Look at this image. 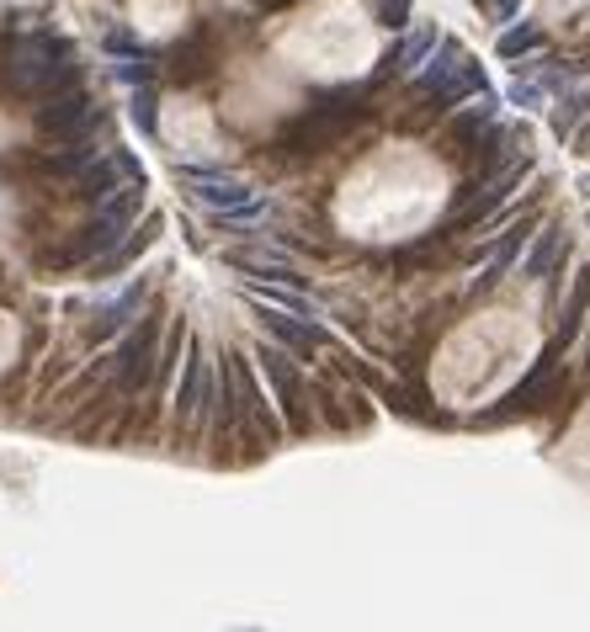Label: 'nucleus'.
Masks as SVG:
<instances>
[{"instance_id":"1","label":"nucleus","mask_w":590,"mask_h":632,"mask_svg":"<svg viewBox=\"0 0 590 632\" xmlns=\"http://www.w3.org/2000/svg\"><path fill=\"white\" fill-rule=\"evenodd\" d=\"M139 213H144V181H128L113 198L96 202V218H91V224L80 229L75 245L59 255V266H91L96 255H107V250L139 224Z\"/></svg>"},{"instance_id":"2","label":"nucleus","mask_w":590,"mask_h":632,"mask_svg":"<svg viewBox=\"0 0 590 632\" xmlns=\"http://www.w3.org/2000/svg\"><path fill=\"white\" fill-rule=\"evenodd\" d=\"M160 335H165V324H160L155 309H144V314L122 330V341L107 351V383H113L118 394H144V389H150L155 361H160Z\"/></svg>"},{"instance_id":"3","label":"nucleus","mask_w":590,"mask_h":632,"mask_svg":"<svg viewBox=\"0 0 590 632\" xmlns=\"http://www.w3.org/2000/svg\"><path fill=\"white\" fill-rule=\"evenodd\" d=\"M415 85H421V96H432L441 112H452L463 96H473L484 85V70L473 64V53L458 38H441L426 53V64L415 70Z\"/></svg>"},{"instance_id":"4","label":"nucleus","mask_w":590,"mask_h":632,"mask_svg":"<svg viewBox=\"0 0 590 632\" xmlns=\"http://www.w3.org/2000/svg\"><path fill=\"white\" fill-rule=\"evenodd\" d=\"M256 361H261V372H267L272 404L282 409V426H287L293 436H309V431H315V398H309V383H304V372H298L293 351H282V346H261Z\"/></svg>"},{"instance_id":"5","label":"nucleus","mask_w":590,"mask_h":632,"mask_svg":"<svg viewBox=\"0 0 590 632\" xmlns=\"http://www.w3.org/2000/svg\"><path fill=\"white\" fill-rule=\"evenodd\" d=\"M181 187H187L202 207H213L219 224H229V229H245V224H256V218L267 213V207H261V192H250L229 170H181Z\"/></svg>"},{"instance_id":"6","label":"nucleus","mask_w":590,"mask_h":632,"mask_svg":"<svg viewBox=\"0 0 590 632\" xmlns=\"http://www.w3.org/2000/svg\"><path fill=\"white\" fill-rule=\"evenodd\" d=\"M527 181H532V155H521V159H511V165H500V170H489V176H484V187L463 192L458 213H452V229H469V224H489V218H500Z\"/></svg>"},{"instance_id":"7","label":"nucleus","mask_w":590,"mask_h":632,"mask_svg":"<svg viewBox=\"0 0 590 632\" xmlns=\"http://www.w3.org/2000/svg\"><path fill=\"white\" fill-rule=\"evenodd\" d=\"M213 394H219V372H213V361L202 356V346H187V367H181V383H176V431L181 436L208 431Z\"/></svg>"},{"instance_id":"8","label":"nucleus","mask_w":590,"mask_h":632,"mask_svg":"<svg viewBox=\"0 0 590 632\" xmlns=\"http://www.w3.org/2000/svg\"><path fill=\"white\" fill-rule=\"evenodd\" d=\"M543 224V213H521L516 224H506L495 239H479V255H484V266L473 272V293H489V287H500V282L516 272V261H521V250H527V239L532 229Z\"/></svg>"},{"instance_id":"9","label":"nucleus","mask_w":590,"mask_h":632,"mask_svg":"<svg viewBox=\"0 0 590 632\" xmlns=\"http://www.w3.org/2000/svg\"><path fill=\"white\" fill-rule=\"evenodd\" d=\"M38 128H43V133H54V139L96 133V128H102V107H96V96H91V91H80V85H64V91L43 96Z\"/></svg>"},{"instance_id":"10","label":"nucleus","mask_w":590,"mask_h":632,"mask_svg":"<svg viewBox=\"0 0 590 632\" xmlns=\"http://www.w3.org/2000/svg\"><path fill=\"white\" fill-rule=\"evenodd\" d=\"M128 181H144V165L128 155V150H102V155L75 176V198L102 202V198H113L118 187H128Z\"/></svg>"},{"instance_id":"11","label":"nucleus","mask_w":590,"mask_h":632,"mask_svg":"<svg viewBox=\"0 0 590 632\" xmlns=\"http://www.w3.org/2000/svg\"><path fill=\"white\" fill-rule=\"evenodd\" d=\"M564 255H569V229H564V224H538L516 266H521L527 282H553V272H558Z\"/></svg>"},{"instance_id":"12","label":"nucleus","mask_w":590,"mask_h":632,"mask_svg":"<svg viewBox=\"0 0 590 632\" xmlns=\"http://www.w3.org/2000/svg\"><path fill=\"white\" fill-rule=\"evenodd\" d=\"M261 330H272L282 341V351H298V356H315L319 346H330V330L319 319H298L287 309H272V303H261Z\"/></svg>"},{"instance_id":"13","label":"nucleus","mask_w":590,"mask_h":632,"mask_svg":"<svg viewBox=\"0 0 590 632\" xmlns=\"http://www.w3.org/2000/svg\"><path fill=\"white\" fill-rule=\"evenodd\" d=\"M155 235H160V218L150 213V218H144L139 229H128V235H122L107 255H96V261H91V282H113L118 272H128V266H133V261H139L150 245H155Z\"/></svg>"},{"instance_id":"14","label":"nucleus","mask_w":590,"mask_h":632,"mask_svg":"<svg viewBox=\"0 0 590 632\" xmlns=\"http://www.w3.org/2000/svg\"><path fill=\"white\" fill-rule=\"evenodd\" d=\"M436 43H441V27H436V22H421V27H410V33H404V38L393 43V53H389V64H384V70H378V85H384V80H399V75H415V70H421V64H426V53H432Z\"/></svg>"},{"instance_id":"15","label":"nucleus","mask_w":590,"mask_h":632,"mask_svg":"<svg viewBox=\"0 0 590 632\" xmlns=\"http://www.w3.org/2000/svg\"><path fill=\"white\" fill-rule=\"evenodd\" d=\"M144 303H150V282H144V277L128 282V287H122L113 303H102V309H96V319H91V335H96V341H107V335H122L133 319L144 314Z\"/></svg>"},{"instance_id":"16","label":"nucleus","mask_w":590,"mask_h":632,"mask_svg":"<svg viewBox=\"0 0 590 632\" xmlns=\"http://www.w3.org/2000/svg\"><path fill=\"white\" fill-rule=\"evenodd\" d=\"M590 319V266H580L575 272V282H569V298H564V309H558V335H553L548 351H569L575 341H580V330H586Z\"/></svg>"},{"instance_id":"17","label":"nucleus","mask_w":590,"mask_h":632,"mask_svg":"<svg viewBox=\"0 0 590 632\" xmlns=\"http://www.w3.org/2000/svg\"><path fill=\"white\" fill-rule=\"evenodd\" d=\"M495 118H500V96L479 85L473 96H463V112H452V118H447V133H452L458 144H473V139H479Z\"/></svg>"},{"instance_id":"18","label":"nucleus","mask_w":590,"mask_h":632,"mask_svg":"<svg viewBox=\"0 0 590 632\" xmlns=\"http://www.w3.org/2000/svg\"><path fill=\"white\" fill-rule=\"evenodd\" d=\"M553 133L564 139V144H575V133H580V122L590 118V85H569L564 96H553Z\"/></svg>"},{"instance_id":"19","label":"nucleus","mask_w":590,"mask_h":632,"mask_svg":"<svg viewBox=\"0 0 590 632\" xmlns=\"http://www.w3.org/2000/svg\"><path fill=\"white\" fill-rule=\"evenodd\" d=\"M538 48H543V33H538L532 22H516V27H506V33H500V43H495V53H500L506 64L527 59V53H538Z\"/></svg>"},{"instance_id":"20","label":"nucleus","mask_w":590,"mask_h":632,"mask_svg":"<svg viewBox=\"0 0 590 632\" xmlns=\"http://www.w3.org/2000/svg\"><path fill=\"white\" fill-rule=\"evenodd\" d=\"M410 5H415V0H373L378 22H384V27H393V33H399V27H410Z\"/></svg>"},{"instance_id":"21","label":"nucleus","mask_w":590,"mask_h":632,"mask_svg":"<svg viewBox=\"0 0 590 632\" xmlns=\"http://www.w3.org/2000/svg\"><path fill=\"white\" fill-rule=\"evenodd\" d=\"M133 122H139L144 133H155V96H150V85L133 91Z\"/></svg>"},{"instance_id":"22","label":"nucleus","mask_w":590,"mask_h":632,"mask_svg":"<svg viewBox=\"0 0 590 632\" xmlns=\"http://www.w3.org/2000/svg\"><path fill=\"white\" fill-rule=\"evenodd\" d=\"M586 367H590V346H586Z\"/></svg>"}]
</instances>
